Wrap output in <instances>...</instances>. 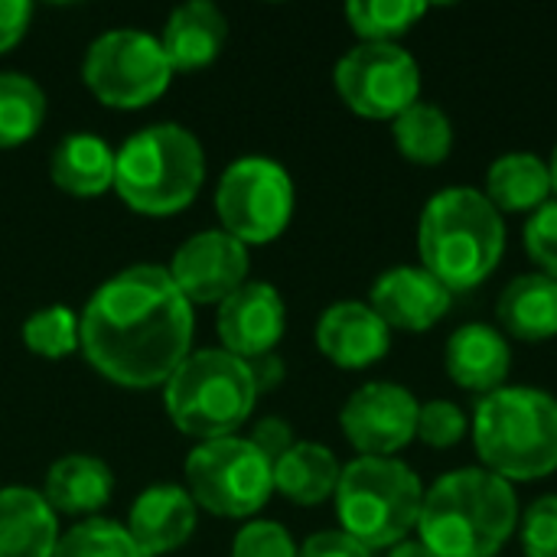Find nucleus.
<instances>
[{
	"instance_id": "72a5a7b5",
	"label": "nucleus",
	"mask_w": 557,
	"mask_h": 557,
	"mask_svg": "<svg viewBox=\"0 0 557 557\" xmlns=\"http://www.w3.org/2000/svg\"><path fill=\"white\" fill-rule=\"evenodd\" d=\"M232 557H300V548L284 525L248 522L232 542Z\"/></svg>"
},
{
	"instance_id": "6e6552de",
	"label": "nucleus",
	"mask_w": 557,
	"mask_h": 557,
	"mask_svg": "<svg viewBox=\"0 0 557 557\" xmlns=\"http://www.w3.org/2000/svg\"><path fill=\"white\" fill-rule=\"evenodd\" d=\"M186 493L212 516L248 519L268 506L274 493V467L248 437L202 441L186 457Z\"/></svg>"
},
{
	"instance_id": "58836bf2",
	"label": "nucleus",
	"mask_w": 557,
	"mask_h": 557,
	"mask_svg": "<svg viewBox=\"0 0 557 557\" xmlns=\"http://www.w3.org/2000/svg\"><path fill=\"white\" fill-rule=\"evenodd\" d=\"M388 557H434L418 539H405L401 545H395L392 552H388Z\"/></svg>"
},
{
	"instance_id": "f8f14e48",
	"label": "nucleus",
	"mask_w": 557,
	"mask_h": 557,
	"mask_svg": "<svg viewBox=\"0 0 557 557\" xmlns=\"http://www.w3.org/2000/svg\"><path fill=\"white\" fill-rule=\"evenodd\" d=\"M418 398L395 382H369L343 405L339 424L359 457H395L418 437Z\"/></svg>"
},
{
	"instance_id": "2f4dec72",
	"label": "nucleus",
	"mask_w": 557,
	"mask_h": 557,
	"mask_svg": "<svg viewBox=\"0 0 557 557\" xmlns=\"http://www.w3.org/2000/svg\"><path fill=\"white\" fill-rule=\"evenodd\" d=\"M525 251L545 277L557 281V199H548L525 222Z\"/></svg>"
},
{
	"instance_id": "393cba45",
	"label": "nucleus",
	"mask_w": 557,
	"mask_h": 557,
	"mask_svg": "<svg viewBox=\"0 0 557 557\" xmlns=\"http://www.w3.org/2000/svg\"><path fill=\"white\" fill-rule=\"evenodd\" d=\"M49 173L69 196H101L114 186V150L95 134H69L52 150Z\"/></svg>"
},
{
	"instance_id": "f257e3e1",
	"label": "nucleus",
	"mask_w": 557,
	"mask_h": 557,
	"mask_svg": "<svg viewBox=\"0 0 557 557\" xmlns=\"http://www.w3.org/2000/svg\"><path fill=\"white\" fill-rule=\"evenodd\" d=\"M193 326V304L170 271L134 264L91 294L78 320V346L108 382L153 388L166 385L189 356Z\"/></svg>"
},
{
	"instance_id": "ea45409f",
	"label": "nucleus",
	"mask_w": 557,
	"mask_h": 557,
	"mask_svg": "<svg viewBox=\"0 0 557 557\" xmlns=\"http://www.w3.org/2000/svg\"><path fill=\"white\" fill-rule=\"evenodd\" d=\"M548 170H552V186H555V193H557V147H555V153H552V163H548Z\"/></svg>"
},
{
	"instance_id": "9d476101",
	"label": "nucleus",
	"mask_w": 557,
	"mask_h": 557,
	"mask_svg": "<svg viewBox=\"0 0 557 557\" xmlns=\"http://www.w3.org/2000/svg\"><path fill=\"white\" fill-rule=\"evenodd\" d=\"M215 209L222 232L248 245H268L290 225L294 215V180L268 157L235 160L215 189Z\"/></svg>"
},
{
	"instance_id": "cd10ccee",
	"label": "nucleus",
	"mask_w": 557,
	"mask_h": 557,
	"mask_svg": "<svg viewBox=\"0 0 557 557\" xmlns=\"http://www.w3.org/2000/svg\"><path fill=\"white\" fill-rule=\"evenodd\" d=\"M424 13H428V3H421V0H352V3H346V20L362 36V42H395Z\"/></svg>"
},
{
	"instance_id": "f3484780",
	"label": "nucleus",
	"mask_w": 557,
	"mask_h": 557,
	"mask_svg": "<svg viewBox=\"0 0 557 557\" xmlns=\"http://www.w3.org/2000/svg\"><path fill=\"white\" fill-rule=\"evenodd\" d=\"M124 529L144 557L173 555L196 532V503L183 486H150L134 499Z\"/></svg>"
},
{
	"instance_id": "ddd939ff",
	"label": "nucleus",
	"mask_w": 557,
	"mask_h": 557,
	"mask_svg": "<svg viewBox=\"0 0 557 557\" xmlns=\"http://www.w3.org/2000/svg\"><path fill=\"white\" fill-rule=\"evenodd\" d=\"M189 304H222L248 277V248L222 228L183 242L166 268Z\"/></svg>"
},
{
	"instance_id": "0eeeda50",
	"label": "nucleus",
	"mask_w": 557,
	"mask_h": 557,
	"mask_svg": "<svg viewBox=\"0 0 557 557\" xmlns=\"http://www.w3.org/2000/svg\"><path fill=\"white\" fill-rule=\"evenodd\" d=\"M163 398L170 421L183 434L219 441L235 437V431L251 418L258 388L245 359L225 349H202L183 359L170 375Z\"/></svg>"
},
{
	"instance_id": "dca6fc26",
	"label": "nucleus",
	"mask_w": 557,
	"mask_h": 557,
	"mask_svg": "<svg viewBox=\"0 0 557 557\" xmlns=\"http://www.w3.org/2000/svg\"><path fill=\"white\" fill-rule=\"evenodd\" d=\"M317 346L339 369H369L388 356L392 330L369 304L343 300L323 310L317 323Z\"/></svg>"
},
{
	"instance_id": "5701e85b",
	"label": "nucleus",
	"mask_w": 557,
	"mask_h": 557,
	"mask_svg": "<svg viewBox=\"0 0 557 557\" xmlns=\"http://www.w3.org/2000/svg\"><path fill=\"white\" fill-rule=\"evenodd\" d=\"M555 193L552 186V170L542 157L516 150V153H503L493 160L490 173H486V199L496 206L499 215H522V212H535L548 202V196Z\"/></svg>"
},
{
	"instance_id": "a878e982",
	"label": "nucleus",
	"mask_w": 557,
	"mask_h": 557,
	"mask_svg": "<svg viewBox=\"0 0 557 557\" xmlns=\"http://www.w3.org/2000/svg\"><path fill=\"white\" fill-rule=\"evenodd\" d=\"M392 137L398 153L418 166H437L454 150V124L434 101H414L405 114H398L392 121Z\"/></svg>"
},
{
	"instance_id": "1a4fd4ad",
	"label": "nucleus",
	"mask_w": 557,
	"mask_h": 557,
	"mask_svg": "<svg viewBox=\"0 0 557 557\" xmlns=\"http://www.w3.org/2000/svg\"><path fill=\"white\" fill-rule=\"evenodd\" d=\"M82 75L101 104L134 111L166 91L173 69L160 39H153L150 33L111 29L88 46Z\"/></svg>"
},
{
	"instance_id": "7c9ffc66",
	"label": "nucleus",
	"mask_w": 557,
	"mask_h": 557,
	"mask_svg": "<svg viewBox=\"0 0 557 557\" xmlns=\"http://www.w3.org/2000/svg\"><path fill=\"white\" fill-rule=\"evenodd\" d=\"M467 431H470V421L454 401H428L418 411V441L434 450L457 447L467 437Z\"/></svg>"
},
{
	"instance_id": "2eb2a0df",
	"label": "nucleus",
	"mask_w": 557,
	"mask_h": 557,
	"mask_svg": "<svg viewBox=\"0 0 557 557\" xmlns=\"http://www.w3.org/2000/svg\"><path fill=\"white\" fill-rule=\"evenodd\" d=\"M454 304V294L424 268H392L385 271L369 294V307L382 317L388 330L424 333L437 326Z\"/></svg>"
},
{
	"instance_id": "473e14b6",
	"label": "nucleus",
	"mask_w": 557,
	"mask_h": 557,
	"mask_svg": "<svg viewBox=\"0 0 557 557\" xmlns=\"http://www.w3.org/2000/svg\"><path fill=\"white\" fill-rule=\"evenodd\" d=\"M519 522L525 557H557V496L535 499Z\"/></svg>"
},
{
	"instance_id": "423d86ee",
	"label": "nucleus",
	"mask_w": 557,
	"mask_h": 557,
	"mask_svg": "<svg viewBox=\"0 0 557 557\" xmlns=\"http://www.w3.org/2000/svg\"><path fill=\"white\" fill-rule=\"evenodd\" d=\"M336 516L343 532L369 552L401 545L421 519V476L395 457H359L343 467L336 486Z\"/></svg>"
},
{
	"instance_id": "20e7f679",
	"label": "nucleus",
	"mask_w": 557,
	"mask_h": 557,
	"mask_svg": "<svg viewBox=\"0 0 557 557\" xmlns=\"http://www.w3.org/2000/svg\"><path fill=\"white\" fill-rule=\"evenodd\" d=\"M473 447L506 483L545 480L557 470V398L542 388H496L473 411Z\"/></svg>"
},
{
	"instance_id": "bb28decb",
	"label": "nucleus",
	"mask_w": 557,
	"mask_h": 557,
	"mask_svg": "<svg viewBox=\"0 0 557 557\" xmlns=\"http://www.w3.org/2000/svg\"><path fill=\"white\" fill-rule=\"evenodd\" d=\"M46 117L42 88L20 72H0V147L29 140Z\"/></svg>"
},
{
	"instance_id": "c85d7f7f",
	"label": "nucleus",
	"mask_w": 557,
	"mask_h": 557,
	"mask_svg": "<svg viewBox=\"0 0 557 557\" xmlns=\"http://www.w3.org/2000/svg\"><path fill=\"white\" fill-rule=\"evenodd\" d=\"M52 557H144L121 522L88 519L59 535Z\"/></svg>"
},
{
	"instance_id": "c756f323",
	"label": "nucleus",
	"mask_w": 557,
	"mask_h": 557,
	"mask_svg": "<svg viewBox=\"0 0 557 557\" xmlns=\"http://www.w3.org/2000/svg\"><path fill=\"white\" fill-rule=\"evenodd\" d=\"M23 343L42 359H65L78 349V317L62 304L42 307L23 323Z\"/></svg>"
},
{
	"instance_id": "9b49d317",
	"label": "nucleus",
	"mask_w": 557,
	"mask_h": 557,
	"mask_svg": "<svg viewBox=\"0 0 557 557\" xmlns=\"http://www.w3.org/2000/svg\"><path fill=\"white\" fill-rule=\"evenodd\" d=\"M349 111L369 121H395L421 101V65L398 42H359L333 72Z\"/></svg>"
},
{
	"instance_id": "4c0bfd02",
	"label": "nucleus",
	"mask_w": 557,
	"mask_h": 557,
	"mask_svg": "<svg viewBox=\"0 0 557 557\" xmlns=\"http://www.w3.org/2000/svg\"><path fill=\"white\" fill-rule=\"evenodd\" d=\"M248 372H251V382H255L258 395H264V392L277 388V385L284 382V375H287L284 359H281V356H274V352L251 359V362H248Z\"/></svg>"
},
{
	"instance_id": "6ab92c4d",
	"label": "nucleus",
	"mask_w": 557,
	"mask_h": 557,
	"mask_svg": "<svg viewBox=\"0 0 557 557\" xmlns=\"http://www.w3.org/2000/svg\"><path fill=\"white\" fill-rule=\"evenodd\" d=\"M225 36H228L225 13L209 0H193L170 13L160 46L173 72H196L215 62V55L225 46Z\"/></svg>"
},
{
	"instance_id": "4468645a",
	"label": "nucleus",
	"mask_w": 557,
	"mask_h": 557,
	"mask_svg": "<svg viewBox=\"0 0 557 557\" xmlns=\"http://www.w3.org/2000/svg\"><path fill=\"white\" fill-rule=\"evenodd\" d=\"M287 326V307L271 284H242L219 304V339L225 352L251 362L274 352Z\"/></svg>"
},
{
	"instance_id": "39448f33",
	"label": "nucleus",
	"mask_w": 557,
	"mask_h": 557,
	"mask_svg": "<svg viewBox=\"0 0 557 557\" xmlns=\"http://www.w3.org/2000/svg\"><path fill=\"white\" fill-rule=\"evenodd\" d=\"M206 176L199 140L180 124H153L114 153V189L140 215L183 212Z\"/></svg>"
},
{
	"instance_id": "e433bc0d",
	"label": "nucleus",
	"mask_w": 557,
	"mask_h": 557,
	"mask_svg": "<svg viewBox=\"0 0 557 557\" xmlns=\"http://www.w3.org/2000/svg\"><path fill=\"white\" fill-rule=\"evenodd\" d=\"M29 16H33V7L23 3V0H0V52L13 49L26 26H29Z\"/></svg>"
},
{
	"instance_id": "412c9836",
	"label": "nucleus",
	"mask_w": 557,
	"mask_h": 557,
	"mask_svg": "<svg viewBox=\"0 0 557 557\" xmlns=\"http://www.w3.org/2000/svg\"><path fill=\"white\" fill-rule=\"evenodd\" d=\"M114 493V473L104 460L72 454L49 467L42 483V499L52 512L65 516H88L98 512Z\"/></svg>"
},
{
	"instance_id": "7ed1b4c3",
	"label": "nucleus",
	"mask_w": 557,
	"mask_h": 557,
	"mask_svg": "<svg viewBox=\"0 0 557 557\" xmlns=\"http://www.w3.org/2000/svg\"><path fill=\"white\" fill-rule=\"evenodd\" d=\"M506 251V222L473 186L441 189L428 199L418 222L421 268L450 294L473 290L499 268Z\"/></svg>"
},
{
	"instance_id": "f03ea898",
	"label": "nucleus",
	"mask_w": 557,
	"mask_h": 557,
	"mask_svg": "<svg viewBox=\"0 0 557 557\" xmlns=\"http://www.w3.org/2000/svg\"><path fill=\"white\" fill-rule=\"evenodd\" d=\"M519 529L512 483L483 467H463L424 490L418 542L434 557H496Z\"/></svg>"
},
{
	"instance_id": "a211bd4d",
	"label": "nucleus",
	"mask_w": 557,
	"mask_h": 557,
	"mask_svg": "<svg viewBox=\"0 0 557 557\" xmlns=\"http://www.w3.org/2000/svg\"><path fill=\"white\" fill-rule=\"evenodd\" d=\"M444 366L450 382L470 392H496L509 379L512 369V349L506 333L486 323H467L460 326L444 349Z\"/></svg>"
},
{
	"instance_id": "f704fd0d",
	"label": "nucleus",
	"mask_w": 557,
	"mask_h": 557,
	"mask_svg": "<svg viewBox=\"0 0 557 557\" xmlns=\"http://www.w3.org/2000/svg\"><path fill=\"white\" fill-rule=\"evenodd\" d=\"M251 444H255V450L274 467L297 441H294V428L284 421V418H261L255 428H251V437H248Z\"/></svg>"
},
{
	"instance_id": "c9c22d12",
	"label": "nucleus",
	"mask_w": 557,
	"mask_h": 557,
	"mask_svg": "<svg viewBox=\"0 0 557 557\" xmlns=\"http://www.w3.org/2000/svg\"><path fill=\"white\" fill-rule=\"evenodd\" d=\"M300 557H372V552L339 529V532H317V535H310L304 542V548H300Z\"/></svg>"
},
{
	"instance_id": "aec40b11",
	"label": "nucleus",
	"mask_w": 557,
	"mask_h": 557,
	"mask_svg": "<svg viewBox=\"0 0 557 557\" xmlns=\"http://www.w3.org/2000/svg\"><path fill=\"white\" fill-rule=\"evenodd\" d=\"M59 522L42 493L26 486L0 490V557H52Z\"/></svg>"
},
{
	"instance_id": "b1692460",
	"label": "nucleus",
	"mask_w": 557,
	"mask_h": 557,
	"mask_svg": "<svg viewBox=\"0 0 557 557\" xmlns=\"http://www.w3.org/2000/svg\"><path fill=\"white\" fill-rule=\"evenodd\" d=\"M343 467L323 444L297 441L277 463H274V490L297 506H320L336 496Z\"/></svg>"
},
{
	"instance_id": "4be33fe9",
	"label": "nucleus",
	"mask_w": 557,
	"mask_h": 557,
	"mask_svg": "<svg viewBox=\"0 0 557 557\" xmlns=\"http://www.w3.org/2000/svg\"><path fill=\"white\" fill-rule=\"evenodd\" d=\"M499 326L522 343H545L557 336V281L545 274L516 277L496 300Z\"/></svg>"
}]
</instances>
